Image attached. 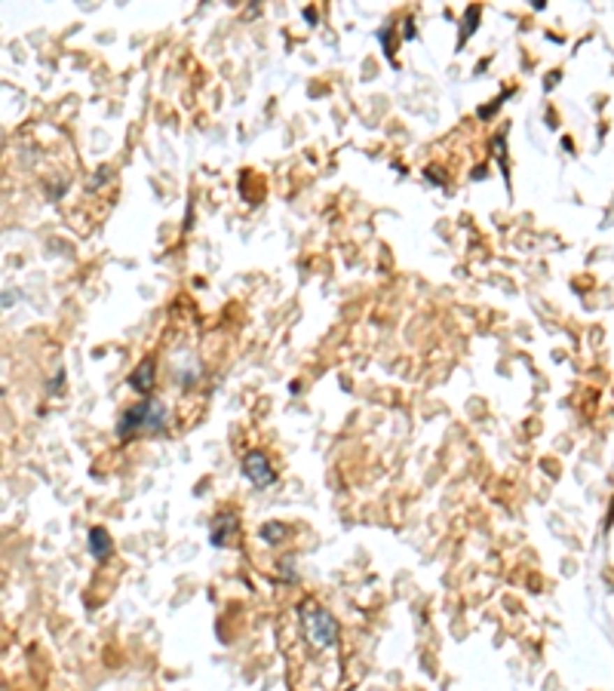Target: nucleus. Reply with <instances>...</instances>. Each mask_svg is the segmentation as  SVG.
<instances>
[{
  "label": "nucleus",
  "mask_w": 614,
  "mask_h": 691,
  "mask_svg": "<svg viewBox=\"0 0 614 691\" xmlns=\"http://www.w3.org/2000/svg\"><path fill=\"white\" fill-rule=\"evenodd\" d=\"M237 534V516L234 514H219L212 519V529H209V541L215 547H228L231 538Z\"/></svg>",
  "instance_id": "obj_4"
},
{
  "label": "nucleus",
  "mask_w": 614,
  "mask_h": 691,
  "mask_svg": "<svg viewBox=\"0 0 614 691\" xmlns=\"http://www.w3.org/2000/svg\"><path fill=\"white\" fill-rule=\"evenodd\" d=\"M132 387H136L138 393H151V387H154V360H145L142 366H138V372L132 375Z\"/></svg>",
  "instance_id": "obj_6"
},
{
  "label": "nucleus",
  "mask_w": 614,
  "mask_h": 691,
  "mask_svg": "<svg viewBox=\"0 0 614 691\" xmlns=\"http://www.w3.org/2000/svg\"><path fill=\"white\" fill-rule=\"evenodd\" d=\"M301 615H305V630L310 633V639H314L316 646H320V648L335 646L338 624H335V618H332L329 611H323V609H301Z\"/></svg>",
  "instance_id": "obj_2"
},
{
  "label": "nucleus",
  "mask_w": 614,
  "mask_h": 691,
  "mask_svg": "<svg viewBox=\"0 0 614 691\" xmlns=\"http://www.w3.org/2000/svg\"><path fill=\"white\" fill-rule=\"evenodd\" d=\"M243 473H246L249 483H255V486H270L277 479V473L270 467V461L264 452H249L243 458Z\"/></svg>",
  "instance_id": "obj_3"
},
{
  "label": "nucleus",
  "mask_w": 614,
  "mask_h": 691,
  "mask_svg": "<svg viewBox=\"0 0 614 691\" xmlns=\"http://www.w3.org/2000/svg\"><path fill=\"white\" fill-rule=\"evenodd\" d=\"M261 534H264L268 541H277L279 534H283V525H274V523H270V525H264V529H261Z\"/></svg>",
  "instance_id": "obj_7"
},
{
  "label": "nucleus",
  "mask_w": 614,
  "mask_h": 691,
  "mask_svg": "<svg viewBox=\"0 0 614 691\" xmlns=\"http://www.w3.org/2000/svg\"><path fill=\"white\" fill-rule=\"evenodd\" d=\"M89 553L96 559H105L108 553H111V534H108L105 529H98V525L89 532Z\"/></svg>",
  "instance_id": "obj_5"
},
{
  "label": "nucleus",
  "mask_w": 614,
  "mask_h": 691,
  "mask_svg": "<svg viewBox=\"0 0 614 691\" xmlns=\"http://www.w3.org/2000/svg\"><path fill=\"white\" fill-rule=\"evenodd\" d=\"M166 427V406L157 400H145L138 406H132L129 412H123L117 424V437L129 439L136 433H160Z\"/></svg>",
  "instance_id": "obj_1"
}]
</instances>
